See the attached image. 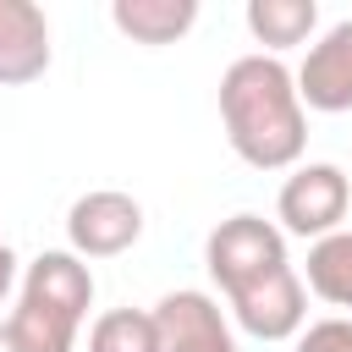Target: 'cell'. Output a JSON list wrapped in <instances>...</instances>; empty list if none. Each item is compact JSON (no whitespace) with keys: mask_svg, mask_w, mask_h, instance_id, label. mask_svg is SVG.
<instances>
[{"mask_svg":"<svg viewBox=\"0 0 352 352\" xmlns=\"http://www.w3.org/2000/svg\"><path fill=\"white\" fill-rule=\"evenodd\" d=\"M220 121L253 170H286L308 148V110L297 94V77L275 55H242L220 77Z\"/></svg>","mask_w":352,"mask_h":352,"instance_id":"6da1fadb","label":"cell"},{"mask_svg":"<svg viewBox=\"0 0 352 352\" xmlns=\"http://www.w3.org/2000/svg\"><path fill=\"white\" fill-rule=\"evenodd\" d=\"M204 264H209L214 286L231 297V292H242V286H253V280H264L270 270L286 264V231L270 226L264 214H231L209 231Z\"/></svg>","mask_w":352,"mask_h":352,"instance_id":"7a4b0ae2","label":"cell"},{"mask_svg":"<svg viewBox=\"0 0 352 352\" xmlns=\"http://www.w3.org/2000/svg\"><path fill=\"white\" fill-rule=\"evenodd\" d=\"M346 204H352L346 170L314 160V165H297V170L286 176V187H280V198H275V214H280V231L308 236V242H324V236L341 231Z\"/></svg>","mask_w":352,"mask_h":352,"instance_id":"3957f363","label":"cell"},{"mask_svg":"<svg viewBox=\"0 0 352 352\" xmlns=\"http://www.w3.org/2000/svg\"><path fill=\"white\" fill-rule=\"evenodd\" d=\"M66 236H72V253L77 258H116V253H126L143 236V204L132 192L94 187V192H82L72 204Z\"/></svg>","mask_w":352,"mask_h":352,"instance_id":"277c9868","label":"cell"},{"mask_svg":"<svg viewBox=\"0 0 352 352\" xmlns=\"http://www.w3.org/2000/svg\"><path fill=\"white\" fill-rule=\"evenodd\" d=\"M226 302H231V319H236L248 336H258V341H292V336H302V324H308V286H302V275H297L292 264H280V270H270L264 280L231 292Z\"/></svg>","mask_w":352,"mask_h":352,"instance_id":"5b68a950","label":"cell"},{"mask_svg":"<svg viewBox=\"0 0 352 352\" xmlns=\"http://www.w3.org/2000/svg\"><path fill=\"white\" fill-rule=\"evenodd\" d=\"M160 352H242L209 292H165L154 302Z\"/></svg>","mask_w":352,"mask_h":352,"instance_id":"8992f818","label":"cell"},{"mask_svg":"<svg viewBox=\"0 0 352 352\" xmlns=\"http://www.w3.org/2000/svg\"><path fill=\"white\" fill-rule=\"evenodd\" d=\"M50 72V16L33 0H0V88L38 82Z\"/></svg>","mask_w":352,"mask_h":352,"instance_id":"52a82bcc","label":"cell"},{"mask_svg":"<svg viewBox=\"0 0 352 352\" xmlns=\"http://www.w3.org/2000/svg\"><path fill=\"white\" fill-rule=\"evenodd\" d=\"M297 94H302V110H324V116L352 110V16L336 22L308 50V60L297 72Z\"/></svg>","mask_w":352,"mask_h":352,"instance_id":"ba28073f","label":"cell"},{"mask_svg":"<svg viewBox=\"0 0 352 352\" xmlns=\"http://www.w3.org/2000/svg\"><path fill=\"white\" fill-rule=\"evenodd\" d=\"M22 292H33V297H44V302H55V308H66V314H77V319H88V308H94V270H88L77 253L50 248V253H38V258L28 264Z\"/></svg>","mask_w":352,"mask_h":352,"instance_id":"9c48e42d","label":"cell"},{"mask_svg":"<svg viewBox=\"0 0 352 352\" xmlns=\"http://www.w3.org/2000/svg\"><path fill=\"white\" fill-rule=\"evenodd\" d=\"M77 330H82L77 314H66V308H55V302H44L33 292H22L11 319H6V336H11L16 352H72Z\"/></svg>","mask_w":352,"mask_h":352,"instance_id":"30bf717a","label":"cell"},{"mask_svg":"<svg viewBox=\"0 0 352 352\" xmlns=\"http://www.w3.org/2000/svg\"><path fill=\"white\" fill-rule=\"evenodd\" d=\"M110 22L132 44H176L198 22V0H116Z\"/></svg>","mask_w":352,"mask_h":352,"instance_id":"8fae6325","label":"cell"},{"mask_svg":"<svg viewBox=\"0 0 352 352\" xmlns=\"http://www.w3.org/2000/svg\"><path fill=\"white\" fill-rule=\"evenodd\" d=\"M302 286L314 297H324L330 308H352V231H336V236L308 248Z\"/></svg>","mask_w":352,"mask_h":352,"instance_id":"7c38bea8","label":"cell"},{"mask_svg":"<svg viewBox=\"0 0 352 352\" xmlns=\"http://www.w3.org/2000/svg\"><path fill=\"white\" fill-rule=\"evenodd\" d=\"M319 28L314 0H248V33L270 50H292Z\"/></svg>","mask_w":352,"mask_h":352,"instance_id":"4fadbf2b","label":"cell"},{"mask_svg":"<svg viewBox=\"0 0 352 352\" xmlns=\"http://www.w3.org/2000/svg\"><path fill=\"white\" fill-rule=\"evenodd\" d=\"M88 352H160L154 308H110L88 330Z\"/></svg>","mask_w":352,"mask_h":352,"instance_id":"5bb4252c","label":"cell"},{"mask_svg":"<svg viewBox=\"0 0 352 352\" xmlns=\"http://www.w3.org/2000/svg\"><path fill=\"white\" fill-rule=\"evenodd\" d=\"M297 352H352V319H319L297 336Z\"/></svg>","mask_w":352,"mask_h":352,"instance_id":"9a60e30c","label":"cell"},{"mask_svg":"<svg viewBox=\"0 0 352 352\" xmlns=\"http://www.w3.org/2000/svg\"><path fill=\"white\" fill-rule=\"evenodd\" d=\"M11 286H16V253L0 242V308H6V297H11Z\"/></svg>","mask_w":352,"mask_h":352,"instance_id":"2e32d148","label":"cell"},{"mask_svg":"<svg viewBox=\"0 0 352 352\" xmlns=\"http://www.w3.org/2000/svg\"><path fill=\"white\" fill-rule=\"evenodd\" d=\"M0 352H16V346H11V336H6V324H0Z\"/></svg>","mask_w":352,"mask_h":352,"instance_id":"e0dca14e","label":"cell"}]
</instances>
